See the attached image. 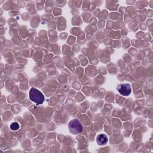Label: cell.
Listing matches in <instances>:
<instances>
[{"instance_id": "6da1fadb", "label": "cell", "mask_w": 153, "mask_h": 153, "mask_svg": "<svg viewBox=\"0 0 153 153\" xmlns=\"http://www.w3.org/2000/svg\"><path fill=\"white\" fill-rule=\"evenodd\" d=\"M29 98L30 100L35 102L36 105H41L44 101V96L43 94L35 88H32L30 90Z\"/></svg>"}, {"instance_id": "7a4b0ae2", "label": "cell", "mask_w": 153, "mask_h": 153, "mask_svg": "<svg viewBox=\"0 0 153 153\" xmlns=\"http://www.w3.org/2000/svg\"><path fill=\"white\" fill-rule=\"evenodd\" d=\"M68 127L70 132L74 134H78L82 131V126L76 119L71 120L69 123Z\"/></svg>"}, {"instance_id": "3957f363", "label": "cell", "mask_w": 153, "mask_h": 153, "mask_svg": "<svg viewBox=\"0 0 153 153\" xmlns=\"http://www.w3.org/2000/svg\"><path fill=\"white\" fill-rule=\"evenodd\" d=\"M117 89L121 95L124 96H128L131 91L130 85L128 84H120L118 85Z\"/></svg>"}, {"instance_id": "277c9868", "label": "cell", "mask_w": 153, "mask_h": 153, "mask_svg": "<svg viewBox=\"0 0 153 153\" xmlns=\"http://www.w3.org/2000/svg\"><path fill=\"white\" fill-rule=\"evenodd\" d=\"M97 142L100 145H105L108 142V137L103 134H100L97 136L96 138Z\"/></svg>"}, {"instance_id": "5b68a950", "label": "cell", "mask_w": 153, "mask_h": 153, "mask_svg": "<svg viewBox=\"0 0 153 153\" xmlns=\"http://www.w3.org/2000/svg\"><path fill=\"white\" fill-rule=\"evenodd\" d=\"M20 125L17 122H14L10 125V128L13 131H17L19 129Z\"/></svg>"}]
</instances>
